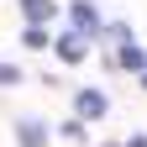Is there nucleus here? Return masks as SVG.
I'll list each match as a JSON object with an SVG mask.
<instances>
[{"label": "nucleus", "instance_id": "1a4fd4ad", "mask_svg": "<svg viewBox=\"0 0 147 147\" xmlns=\"http://www.w3.org/2000/svg\"><path fill=\"white\" fill-rule=\"evenodd\" d=\"M142 84H147V74H142Z\"/></svg>", "mask_w": 147, "mask_h": 147}, {"label": "nucleus", "instance_id": "7ed1b4c3", "mask_svg": "<svg viewBox=\"0 0 147 147\" xmlns=\"http://www.w3.org/2000/svg\"><path fill=\"white\" fill-rule=\"evenodd\" d=\"M16 142L21 147H47V126L42 121H16Z\"/></svg>", "mask_w": 147, "mask_h": 147}, {"label": "nucleus", "instance_id": "0eeeda50", "mask_svg": "<svg viewBox=\"0 0 147 147\" xmlns=\"http://www.w3.org/2000/svg\"><path fill=\"white\" fill-rule=\"evenodd\" d=\"M21 42H26V47H47V32H42V26H21Z\"/></svg>", "mask_w": 147, "mask_h": 147}, {"label": "nucleus", "instance_id": "f257e3e1", "mask_svg": "<svg viewBox=\"0 0 147 147\" xmlns=\"http://www.w3.org/2000/svg\"><path fill=\"white\" fill-rule=\"evenodd\" d=\"M74 110H79V121H100L105 116V95L100 89H79L74 95Z\"/></svg>", "mask_w": 147, "mask_h": 147}, {"label": "nucleus", "instance_id": "423d86ee", "mask_svg": "<svg viewBox=\"0 0 147 147\" xmlns=\"http://www.w3.org/2000/svg\"><path fill=\"white\" fill-rule=\"evenodd\" d=\"M53 47H58V58H63V63H84V37H58Z\"/></svg>", "mask_w": 147, "mask_h": 147}, {"label": "nucleus", "instance_id": "39448f33", "mask_svg": "<svg viewBox=\"0 0 147 147\" xmlns=\"http://www.w3.org/2000/svg\"><path fill=\"white\" fill-rule=\"evenodd\" d=\"M68 16H74V26H79V32H95L100 21H95V5H89V0H74V5H68Z\"/></svg>", "mask_w": 147, "mask_h": 147}, {"label": "nucleus", "instance_id": "20e7f679", "mask_svg": "<svg viewBox=\"0 0 147 147\" xmlns=\"http://www.w3.org/2000/svg\"><path fill=\"white\" fill-rule=\"evenodd\" d=\"M21 16H26V26L53 21V0H21Z\"/></svg>", "mask_w": 147, "mask_h": 147}, {"label": "nucleus", "instance_id": "6e6552de", "mask_svg": "<svg viewBox=\"0 0 147 147\" xmlns=\"http://www.w3.org/2000/svg\"><path fill=\"white\" fill-rule=\"evenodd\" d=\"M63 137H68V142H84V121L68 116V121H63Z\"/></svg>", "mask_w": 147, "mask_h": 147}, {"label": "nucleus", "instance_id": "f03ea898", "mask_svg": "<svg viewBox=\"0 0 147 147\" xmlns=\"http://www.w3.org/2000/svg\"><path fill=\"white\" fill-rule=\"evenodd\" d=\"M131 68V74H147V53L137 47V42H121V53H116V58H110V68Z\"/></svg>", "mask_w": 147, "mask_h": 147}]
</instances>
